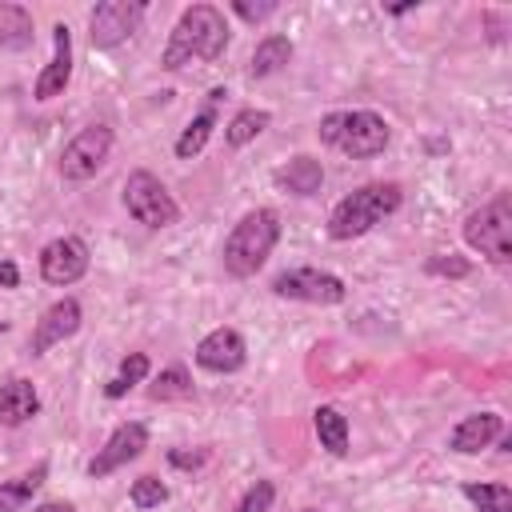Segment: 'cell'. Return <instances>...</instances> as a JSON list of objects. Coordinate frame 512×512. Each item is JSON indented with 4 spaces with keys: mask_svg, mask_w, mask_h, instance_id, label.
Segmentation results:
<instances>
[{
    "mask_svg": "<svg viewBox=\"0 0 512 512\" xmlns=\"http://www.w3.org/2000/svg\"><path fill=\"white\" fill-rule=\"evenodd\" d=\"M228 40H232V32H228V20L216 4H188L180 12V20L172 24V32H168V44L160 52V68L180 72L192 60L212 64V60L224 56Z\"/></svg>",
    "mask_w": 512,
    "mask_h": 512,
    "instance_id": "obj_1",
    "label": "cell"
},
{
    "mask_svg": "<svg viewBox=\"0 0 512 512\" xmlns=\"http://www.w3.org/2000/svg\"><path fill=\"white\" fill-rule=\"evenodd\" d=\"M404 200V188L392 180H376V184H360L348 196H340L328 212V236L332 240H356L368 236L376 224H384Z\"/></svg>",
    "mask_w": 512,
    "mask_h": 512,
    "instance_id": "obj_2",
    "label": "cell"
},
{
    "mask_svg": "<svg viewBox=\"0 0 512 512\" xmlns=\"http://www.w3.org/2000/svg\"><path fill=\"white\" fill-rule=\"evenodd\" d=\"M276 240H280V216H276L272 208H252V212H244V216L232 224V232L224 236V248H220L224 272L236 276V280L256 276V272L264 268V260L272 256Z\"/></svg>",
    "mask_w": 512,
    "mask_h": 512,
    "instance_id": "obj_3",
    "label": "cell"
},
{
    "mask_svg": "<svg viewBox=\"0 0 512 512\" xmlns=\"http://www.w3.org/2000/svg\"><path fill=\"white\" fill-rule=\"evenodd\" d=\"M316 136H320L328 148H336V152H344V156H352V160H368V156H380V152L388 148L392 128H388V120H384L380 112H372V108H336V112L320 116Z\"/></svg>",
    "mask_w": 512,
    "mask_h": 512,
    "instance_id": "obj_4",
    "label": "cell"
},
{
    "mask_svg": "<svg viewBox=\"0 0 512 512\" xmlns=\"http://www.w3.org/2000/svg\"><path fill=\"white\" fill-rule=\"evenodd\" d=\"M120 200H124V212H128L136 224L152 228V232L172 228V224L180 220V204L172 200V192L164 188V180H160L156 172H148V168L128 172V180H124V188H120Z\"/></svg>",
    "mask_w": 512,
    "mask_h": 512,
    "instance_id": "obj_5",
    "label": "cell"
},
{
    "mask_svg": "<svg viewBox=\"0 0 512 512\" xmlns=\"http://www.w3.org/2000/svg\"><path fill=\"white\" fill-rule=\"evenodd\" d=\"M464 244L472 252H480L492 264H508L512 260V204L500 192L496 200L480 204L476 212H468L464 220Z\"/></svg>",
    "mask_w": 512,
    "mask_h": 512,
    "instance_id": "obj_6",
    "label": "cell"
},
{
    "mask_svg": "<svg viewBox=\"0 0 512 512\" xmlns=\"http://www.w3.org/2000/svg\"><path fill=\"white\" fill-rule=\"evenodd\" d=\"M144 16H148L144 0H100L88 12V40H92V48L96 52L120 48L124 40H132L140 32Z\"/></svg>",
    "mask_w": 512,
    "mask_h": 512,
    "instance_id": "obj_7",
    "label": "cell"
},
{
    "mask_svg": "<svg viewBox=\"0 0 512 512\" xmlns=\"http://www.w3.org/2000/svg\"><path fill=\"white\" fill-rule=\"evenodd\" d=\"M108 156H112V128L108 124H88V128H80L64 144V152H60V180L84 184V180H92L108 164Z\"/></svg>",
    "mask_w": 512,
    "mask_h": 512,
    "instance_id": "obj_8",
    "label": "cell"
},
{
    "mask_svg": "<svg viewBox=\"0 0 512 512\" xmlns=\"http://www.w3.org/2000/svg\"><path fill=\"white\" fill-rule=\"evenodd\" d=\"M272 296L280 300H300V304H344L348 288L336 272L324 268H284L272 276Z\"/></svg>",
    "mask_w": 512,
    "mask_h": 512,
    "instance_id": "obj_9",
    "label": "cell"
},
{
    "mask_svg": "<svg viewBox=\"0 0 512 512\" xmlns=\"http://www.w3.org/2000/svg\"><path fill=\"white\" fill-rule=\"evenodd\" d=\"M144 448H148V424L124 420V424L112 428V436L104 440V448H96V456L88 460V476H92V480H104V476H112L116 468L132 464Z\"/></svg>",
    "mask_w": 512,
    "mask_h": 512,
    "instance_id": "obj_10",
    "label": "cell"
},
{
    "mask_svg": "<svg viewBox=\"0 0 512 512\" xmlns=\"http://www.w3.org/2000/svg\"><path fill=\"white\" fill-rule=\"evenodd\" d=\"M88 264H92V252H88V244L80 236H56V240H48L40 248V276L48 284H56V288L76 284L88 272Z\"/></svg>",
    "mask_w": 512,
    "mask_h": 512,
    "instance_id": "obj_11",
    "label": "cell"
},
{
    "mask_svg": "<svg viewBox=\"0 0 512 512\" xmlns=\"http://www.w3.org/2000/svg\"><path fill=\"white\" fill-rule=\"evenodd\" d=\"M80 320H84L80 300H76V296H60V300L48 304L44 316L36 320V328H32V336H28V352H32V356H44L48 348L64 344L68 336L80 332Z\"/></svg>",
    "mask_w": 512,
    "mask_h": 512,
    "instance_id": "obj_12",
    "label": "cell"
},
{
    "mask_svg": "<svg viewBox=\"0 0 512 512\" xmlns=\"http://www.w3.org/2000/svg\"><path fill=\"white\" fill-rule=\"evenodd\" d=\"M196 364L204 368V372H216V376H228V372H240L244 364H248V344H244V336L236 332V328H212L200 344H196Z\"/></svg>",
    "mask_w": 512,
    "mask_h": 512,
    "instance_id": "obj_13",
    "label": "cell"
},
{
    "mask_svg": "<svg viewBox=\"0 0 512 512\" xmlns=\"http://www.w3.org/2000/svg\"><path fill=\"white\" fill-rule=\"evenodd\" d=\"M68 80H72V32L60 20V24H52V60L40 68V76L32 84V96L36 100H56V96H64Z\"/></svg>",
    "mask_w": 512,
    "mask_h": 512,
    "instance_id": "obj_14",
    "label": "cell"
},
{
    "mask_svg": "<svg viewBox=\"0 0 512 512\" xmlns=\"http://www.w3.org/2000/svg\"><path fill=\"white\" fill-rule=\"evenodd\" d=\"M504 432V416L500 412H472L464 416L452 432H448V448L460 456H476L480 448H488L492 440H500Z\"/></svg>",
    "mask_w": 512,
    "mask_h": 512,
    "instance_id": "obj_15",
    "label": "cell"
},
{
    "mask_svg": "<svg viewBox=\"0 0 512 512\" xmlns=\"http://www.w3.org/2000/svg\"><path fill=\"white\" fill-rule=\"evenodd\" d=\"M228 92L224 88H212L208 92V104L184 124V132L176 136V144H172V152H176V160H192V156H200L204 152V144H208V136L216 132V124H220V100H224Z\"/></svg>",
    "mask_w": 512,
    "mask_h": 512,
    "instance_id": "obj_16",
    "label": "cell"
},
{
    "mask_svg": "<svg viewBox=\"0 0 512 512\" xmlns=\"http://www.w3.org/2000/svg\"><path fill=\"white\" fill-rule=\"evenodd\" d=\"M36 412H40V392H36L32 380L12 376V380L0 384V424H4V428H20V424H28Z\"/></svg>",
    "mask_w": 512,
    "mask_h": 512,
    "instance_id": "obj_17",
    "label": "cell"
},
{
    "mask_svg": "<svg viewBox=\"0 0 512 512\" xmlns=\"http://www.w3.org/2000/svg\"><path fill=\"white\" fill-rule=\"evenodd\" d=\"M272 180H276V188H284L292 196H316L324 184V164L316 156H292L288 164H280L272 172Z\"/></svg>",
    "mask_w": 512,
    "mask_h": 512,
    "instance_id": "obj_18",
    "label": "cell"
},
{
    "mask_svg": "<svg viewBox=\"0 0 512 512\" xmlns=\"http://www.w3.org/2000/svg\"><path fill=\"white\" fill-rule=\"evenodd\" d=\"M292 40L284 36V32H268L256 48H252V60H248V76L252 80H264V76H272V72H280V68H288V60H292Z\"/></svg>",
    "mask_w": 512,
    "mask_h": 512,
    "instance_id": "obj_19",
    "label": "cell"
},
{
    "mask_svg": "<svg viewBox=\"0 0 512 512\" xmlns=\"http://www.w3.org/2000/svg\"><path fill=\"white\" fill-rule=\"evenodd\" d=\"M48 480V460H36L28 472L0 480V512H20L24 504H32V496L40 492V484Z\"/></svg>",
    "mask_w": 512,
    "mask_h": 512,
    "instance_id": "obj_20",
    "label": "cell"
},
{
    "mask_svg": "<svg viewBox=\"0 0 512 512\" xmlns=\"http://www.w3.org/2000/svg\"><path fill=\"white\" fill-rule=\"evenodd\" d=\"M36 40L32 12L24 4H0V52H24Z\"/></svg>",
    "mask_w": 512,
    "mask_h": 512,
    "instance_id": "obj_21",
    "label": "cell"
},
{
    "mask_svg": "<svg viewBox=\"0 0 512 512\" xmlns=\"http://www.w3.org/2000/svg\"><path fill=\"white\" fill-rule=\"evenodd\" d=\"M312 428H316V440L320 448H328L332 456H348V416L332 404H320L312 412Z\"/></svg>",
    "mask_w": 512,
    "mask_h": 512,
    "instance_id": "obj_22",
    "label": "cell"
},
{
    "mask_svg": "<svg viewBox=\"0 0 512 512\" xmlns=\"http://www.w3.org/2000/svg\"><path fill=\"white\" fill-rule=\"evenodd\" d=\"M148 372H152V360H148L144 352H128V356L116 364L112 380L104 384V396H108V400H120V396H128L136 384H144V380H148Z\"/></svg>",
    "mask_w": 512,
    "mask_h": 512,
    "instance_id": "obj_23",
    "label": "cell"
},
{
    "mask_svg": "<svg viewBox=\"0 0 512 512\" xmlns=\"http://www.w3.org/2000/svg\"><path fill=\"white\" fill-rule=\"evenodd\" d=\"M268 124H272V112H268V108H240V112L224 124V144H228V148H244V144H252Z\"/></svg>",
    "mask_w": 512,
    "mask_h": 512,
    "instance_id": "obj_24",
    "label": "cell"
},
{
    "mask_svg": "<svg viewBox=\"0 0 512 512\" xmlns=\"http://www.w3.org/2000/svg\"><path fill=\"white\" fill-rule=\"evenodd\" d=\"M148 396H152V400H188V396H192V376H188V368H184V364L160 368L156 380H152V388H148Z\"/></svg>",
    "mask_w": 512,
    "mask_h": 512,
    "instance_id": "obj_25",
    "label": "cell"
},
{
    "mask_svg": "<svg viewBox=\"0 0 512 512\" xmlns=\"http://www.w3.org/2000/svg\"><path fill=\"white\" fill-rule=\"evenodd\" d=\"M464 500H472L480 512H512L508 484H464Z\"/></svg>",
    "mask_w": 512,
    "mask_h": 512,
    "instance_id": "obj_26",
    "label": "cell"
},
{
    "mask_svg": "<svg viewBox=\"0 0 512 512\" xmlns=\"http://www.w3.org/2000/svg\"><path fill=\"white\" fill-rule=\"evenodd\" d=\"M128 500H132V508H160L168 500V484L156 476H136L128 488Z\"/></svg>",
    "mask_w": 512,
    "mask_h": 512,
    "instance_id": "obj_27",
    "label": "cell"
},
{
    "mask_svg": "<svg viewBox=\"0 0 512 512\" xmlns=\"http://www.w3.org/2000/svg\"><path fill=\"white\" fill-rule=\"evenodd\" d=\"M276 500V484L272 480H256L244 488V496L236 500V512H268Z\"/></svg>",
    "mask_w": 512,
    "mask_h": 512,
    "instance_id": "obj_28",
    "label": "cell"
},
{
    "mask_svg": "<svg viewBox=\"0 0 512 512\" xmlns=\"http://www.w3.org/2000/svg\"><path fill=\"white\" fill-rule=\"evenodd\" d=\"M432 276H452V280H460V276H468L472 272V264L464 260V256H428V264H424Z\"/></svg>",
    "mask_w": 512,
    "mask_h": 512,
    "instance_id": "obj_29",
    "label": "cell"
},
{
    "mask_svg": "<svg viewBox=\"0 0 512 512\" xmlns=\"http://www.w3.org/2000/svg\"><path fill=\"white\" fill-rule=\"evenodd\" d=\"M232 12H236L240 20H248V24H260V20H268V16L276 12V0H260V4H252V0H232Z\"/></svg>",
    "mask_w": 512,
    "mask_h": 512,
    "instance_id": "obj_30",
    "label": "cell"
},
{
    "mask_svg": "<svg viewBox=\"0 0 512 512\" xmlns=\"http://www.w3.org/2000/svg\"><path fill=\"white\" fill-rule=\"evenodd\" d=\"M168 460H172L176 468H200V464L208 460V452H204V448H200V452H180V448H172Z\"/></svg>",
    "mask_w": 512,
    "mask_h": 512,
    "instance_id": "obj_31",
    "label": "cell"
},
{
    "mask_svg": "<svg viewBox=\"0 0 512 512\" xmlns=\"http://www.w3.org/2000/svg\"><path fill=\"white\" fill-rule=\"evenodd\" d=\"M20 284V268L12 260H0V288H16Z\"/></svg>",
    "mask_w": 512,
    "mask_h": 512,
    "instance_id": "obj_32",
    "label": "cell"
},
{
    "mask_svg": "<svg viewBox=\"0 0 512 512\" xmlns=\"http://www.w3.org/2000/svg\"><path fill=\"white\" fill-rule=\"evenodd\" d=\"M32 512H76L68 500H44V504H36Z\"/></svg>",
    "mask_w": 512,
    "mask_h": 512,
    "instance_id": "obj_33",
    "label": "cell"
},
{
    "mask_svg": "<svg viewBox=\"0 0 512 512\" xmlns=\"http://www.w3.org/2000/svg\"><path fill=\"white\" fill-rule=\"evenodd\" d=\"M0 332H8V324H4V320H0Z\"/></svg>",
    "mask_w": 512,
    "mask_h": 512,
    "instance_id": "obj_34",
    "label": "cell"
},
{
    "mask_svg": "<svg viewBox=\"0 0 512 512\" xmlns=\"http://www.w3.org/2000/svg\"><path fill=\"white\" fill-rule=\"evenodd\" d=\"M300 512H316V508H300Z\"/></svg>",
    "mask_w": 512,
    "mask_h": 512,
    "instance_id": "obj_35",
    "label": "cell"
}]
</instances>
